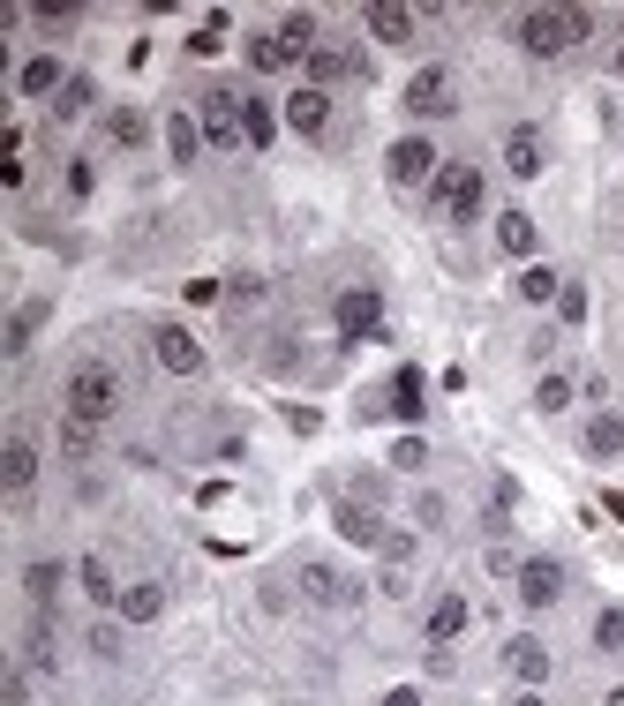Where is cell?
<instances>
[{
    "instance_id": "obj_6",
    "label": "cell",
    "mask_w": 624,
    "mask_h": 706,
    "mask_svg": "<svg viewBox=\"0 0 624 706\" xmlns=\"http://www.w3.org/2000/svg\"><path fill=\"white\" fill-rule=\"evenodd\" d=\"M407 113H415V121H444V113H452V76H444V68H421L415 84H407Z\"/></svg>"
},
{
    "instance_id": "obj_40",
    "label": "cell",
    "mask_w": 624,
    "mask_h": 706,
    "mask_svg": "<svg viewBox=\"0 0 624 706\" xmlns=\"http://www.w3.org/2000/svg\"><path fill=\"white\" fill-rule=\"evenodd\" d=\"M90 654H106V662H114V654H121V631H114V623H98V631H90Z\"/></svg>"
},
{
    "instance_id": "obj_36",
    "label": "cell",
    "mask_w": 624,
    "mask_h": 706,
    "mask_svg": "<svg viewBox=\"0 0 624 706\" xmlns=\"http://www.w3.org/2000/svg\"><path fill=\"white\" fill-rule=\"evenodd\" d=\"M271 135H279V113H271L263 98H249V143H256V151H263Z\"/></svg>"
},
{
    "instance_id": "obj_19",
    "label": "cell",
    "mask_w": 624,
    "mask_h": 706,
    "mask_svg": "<svg viewBox=\"0 0 624 706\" xmlns=\"http://www.w3.org/2000/svg\"><path fill=\"white\" fill-rule=\"evenodd\" d=\"M535 218H527V210H497V249L504 256H535Z\"/></svg>"
},
{
    "instance_id": "obj_29",
    "label": "cell",
    "mask_w": 624,
    "mask_h": 706,
    "mask_svg": "<svg viewBox=\"0 0 624 706\" xmlns=\"http://www.w3.org/2000/svg\"><path fill=\"white\" fill-rule=\"evenodd\" d=\"M166 151H173V166H196V121H189V113L166 121Z\"/></svg>"
},
{
    "instance_id": "obj_7",
    "label": "cell",
    "mask_w": 624,
    "mask_h": 706,
    "mask_svg": "<svg viewBox=\"0 0 624 706\" xmlns=\"http://www.w3.org/2000/svg\"><path fill=\"white\" fill-rule=\"evenodd\" d=\"M557 594H564V564H557V556H527V564H519V601H527V609H549Z\"/></svg>"
},
{
    "instance_id": "obj_20",
    "label": "cell",
    "mask_w": 624,
    "mask_h": 706,
    "mask_svg": "<svg viewBox=\"0 0 624 706\" xmlns=\"http://www.w3.org/2000/svg\"><path fill=\"white\" fill-rule=\"evenodd\" d=\"M459 631H466V601H459V594H437V609H429V647H452Z\"/></svg>"
},
{
    "instance_id": "obj_31",
    "label": "cell",
    "mask_w": 624,
    "mask_h": 706,
    "mask_svg": "<svg viewBox=\"0 0 624 706\" xmlns=\"http://www.w3.org/2000/svg\"><path fill=\"white\" fill-rule=\"evenodd\" d=\"M90 98H98V90H90V76H68V90L53 98V113H61V121H76V113H90Z\"/></svg>"
},
{
    "instance_id": "obj_22",
    "label": "cell",
    "mask_w": 624,
    "mask_h": 706,
    "mask_svg": "<svg viewBox=\"0 0 624 706\" xmlns=\"http://www.w3.org/2000/svg\"><path fill=\"white\" fill-rule=\"evenodd\" d=\"M624 452V421L617 414H594L587 421V458H617Z\"/></svg>"
},
{
    "instance_id": "obj_39",
    "label": "cell",
    "mask_w": 624,
    "mask_h": 706,
    "mask_svg": "<svg viewBox=\"0 0 624 706\" xmlns=\"http://www.w3.org/2000/svg\"><path fill=\"white\" fill-rule=\"evenodd\" d=\"M557 316H564V324H587V293L564 286V293H557Z\"/></svg>"
},
{
    "instance_id": "obj_21",
    "label": "cell",
    "mask_w": 624,
    "mask_h": 706,
    "mask_svg": "<svg viewBox=\"0 0 624 706\" xmlns=\"http://www.w3.org/2000/svg\"><path fill=\"white\" fill-rule=\"evenodd\" d=\"M332 519H338V534H346V541H362V548H376V541H384V526H376V511H369V503H354V497L338 503Z\"/></svg>"
},
{
    "instance_id": "obj_14",
    "label": "cell",
    "mask_w": 624,
    "mask_h": 706,
    "mask_svg": "<svg viewBox=\"0 0 624 706\" xmlns=\"http://www.w3.org/2000/svg\"><path fill=\"white\" fill-rule=\"evenodd\" d=\"M415 8H399V0H384V8H369V39L376 45H415Z\"/></svg>"
},
{
    "instance_id": "obj_41",
    "label": "cell",
    "mask_w": 624,
    "mask_h": 706,
    "mask_svg": "<svg viewBox=\"0 0 624 706\" xmlns=\"http://www.w3.org/2000/svg\"><path fill=\"white\" fill-rule=\"evenodd\" d=\"M0 699H8V706H23V699H31V676H23V669H8V684H0Z\"/></svg>"
},
{
    "instance_id": "obj_8",
    "label": "cell",
    "mask_w": 624,
    "mask_h": 706,
    "mask_svg": "<svg viewBox=\"0 0 624 706\" xmlns=\"http://www.w3.org/2000/svg\"><path fill=\"white\" fill-rule=\"evenodd\" d=\"M151 346H159V369H166V376H196V369H204V346L181 332V324H159Z\"/></svg>"
},
{
    "instance_id": "obj_5",
    "label": "cell",
    "mask_w": 624,
    "mask_h": 706,
    "mask_svg": "<svg viewBox=\"0 0 624 706\" xmlns=\"http://www.w3.org/2000/svg\"><path fill=\"white\" fill-rule=\"evenodd\" d=\"M384 173H391L399 188H421L429 173H444V159H437V151H429L421 135H407V143H391V159H384Z\"/></svg>"
},
{
    "instance_id": "obj_11",
    "label": "cell",
    "mask_w": 624,
    "mask_h": 706,
    "mask_svg": "<svg viewBox=\"0 0 624 706\" xmlns=\"http://www.w3.org/2000/svg\"><path fill=\"white\" fill-rule=\"evenodd\" d=\"M376 324H384V301H376L369 286H354V293H338V332L346 338H369Z\"/></svg>"
},
{
    "instance_id": "obj_27",
    "label": "cell",
    "mask_w": 624,
    "mask_h": 706,
    "mask_svg": "<svg viewBox=\"0 0 624 706\" xmlns=\"http://www.w3.org/2000/svg\"><path fill=\"white\" fill-rule=\"evenodd\" d=\"M249 68H256V76H279V68H293V53L279 45V31H263V39H249Z\"/></svg>"
},
{
    "instance_id": "obj_24",
    "label": "cell",
    "mask_w": 624,
    "mask_h": 706,
    "mask_svg": "<svg viewBox=\"0 0 624 706\" xmlns=\"http://www.w3.org/2000/svg\"><path fill=\"white\" fill-rule=\"evenodd\" d=\"M121 617L128 623H159V617H166V594H159V586H128V594H121Z\"/></svg>"
},
{
    "instance_id": "obj_37",
    "label": "cell",
    "mask_w": 624,
    "mask_h": 706,
    "mask_svg": "<svg viewBox=\"0 0 624 706\" xmlns=\"http://www.w3.org/2000/svg\"><path fill=\"white\" fill-rule=\"evenodd\" d=\"M391 466H407V474L429 466V444H421V436H399V444H391Z\"/></svg>"
},
{
    "instance_id": "obj_9",
    "label": "cell",
    "mask_w": 624,
    "mask_h": 706,
    "mask_svg": "<svg viewBox=\"0 0 624 706\" xmlns=\"http://www.w3.org/2000/svg\"><path fill=\"white\" fill-rule=\"evenodd\" d=\"M287 128H293V135H324V128H332V98H324L316 84H301L287 98Z\"/></svg>"
},
{
    "instance_id": "obj_23",
    "label": "cell",
    "mask_w": 624,
    "mask_h": 706,
    "mask_svg": "<svg viewBox=\"0 0 624 706\" xmlns=\"http://www.w3.org/2000/svg\"><path fill=\"white\" fill-rule=\"evenodd\" d=\"M45 324V301H23L15 316H8V354H31V338H39Z\"/></svg>"
},
{
    "instance_id": "obj_15",
    "label": "cell",
    "mask_w": 624,
    "mask_h": 706,
    "mask_svg": "<svg viewBox=\"0 0 624 706\" xmlns=\"http://www.w3.org/2000/svg\"><path fill=\"white\" fill-rule=\"evenodd\" d=\"M504 669L535 692V684H549V647H541V639H512V647H504Z\"/></svg>"
},
{
    "instance_id": "obj_35",
    "label": "cell",
    "mask_w": 624,
    "mask_h": 706,
    "mask_svg": "<svg viewBox=\"0 0 624 706\" xmlns=\"http://www.w3.org/2000/svg\"><path fill=\"white\" fill-rule=\"evenodd\" d=\"M106 135H114V143H121V151H136V143H143V135H151V128H143V113H114V121H106Z\"/></svg>"
},
{
    "instance_id": "obj_45",
    "label": "cell",
    "mask_w": 624,
    "mask_h": 706,
    "mask_svg": "<svg viewBox=\"0 0 624 706\" xmlns=\"http://www.w3.org/2000/svg\"><path fill=\"white\" fill-rule=\"evenodd\" d=\"M512 706H549V699H541V692H519V699H512Z\"/></svg>"
},
{
    "instance_id": "obj_1",
    "label": "cell",
    "mask_w": 624,
    "mask_h": 706,
    "mask_svg": "<svg viewBox=\"0 0 624 706\" xmlns=\"http://www.w3.org/2000/svg\"><path fill=\"white\" fill-rule=\"evenodd\" d=\"M61 406H68V421H114L121 414V376L106 369V361H84V369L68 376V391H61Z\"/></svg>"
},
{
    "instance_id": "obj_30",
    "label": "cell",
    "mask_w": 624,
    "mask_h": 706,
    "mask_svg": "<svg viewBox=\"0 0 624 706\" xmlns=\"http://www.w3.org/2000/svg\"><path fill=\"white\" fill-rule=\"evenodd\" d=\"M23 654H31V662H53V654H61V631H53V617H31V631H23Z\"/></svg>"
},
{
    "instance_id": "obj_2",
    "label": "cell",
    "mask_w": 624,
    "mask_h": 706,
    "mask_svg": "<svg viewBox=\"0 0 624 706\" xmlns=\"http://www.w3.org/2000/svg\"><path fill=\"white\" fill-rule=\"evenodd\" d=\"M429 196H437V210H444L452 226H474V218H482V166H459V159H452V166L437 173Z\"/></svg>"
},
{
    "instance_id": "obj_25",
    "label": "cell",
    "mask_w": 624,
    "mask_h": 706,
    "mask_svg": "<svg viewBox=\"0 0 624 706\" xmlns=\"http://www.w3.org/2000/svg\"><path fill=\"white\" fill-rule=\"evenodd\" d=\"M76 579H84L90 601H121V586H114V564H106V556H84V564H76Z\"/></svg>"
},
{
    "instance_id": "obj_38",
    "label": "cell",
    "mask_w": 624,
    "mask_h": 706,
    "mask_svg": "<svg viewBox=\"0 0 624 706\" xmlns=\"http://www.w3.org/2000/svg\"><path fill=\"white\" fill-rule=\"evenodd\" d=\"M61 452H68V458L90 452V421H61Z\"/></svg>"
},
{
    "instance_id": "obj_42",
    "label": "cell",
    "mask_w": 624,
    "mask_h": 706,
    "mask_svg": "<svg viewBox=\"0 0 624 706\" xmlns=\"http://www.w3.org/2000/svg\"><path fill=\"white\" fill-rule=\"evenodd\" d=\"M181 293H189L196 308H211V301H218V279H189V286H181Z\"/></svg>"
},
{
    "instance_id": "obj_28",
    "label": "cell",
    "mask_w": 624,
    "mask_h": 706,
    "mask_svg": "<svg viewBox=\"0 0 624 706\" xmlns=\"http://www.w3.org/2000/svg\"><path fill=\"white\" fill-rule=\"evenodd\" d=\"M557 293H564V279H557L549 263H527V271H519V301H557Z\"/></svg>"
},
{
    "instance_id": "obj_16",
    "label": "cell",
    "mask_w": 624,
    "mask_h": 706,
    "mask_svg": "<svg viewBox=\"0 0 624 706\" xmlns=\"http://www.w3.org/2000/svg\"><path fill=\"white\" fill-rule=\"evenodd\" d=\"M15 90H23V98H61L68 76H61V61H53V53H31V61H23V76H15Z\"/></svg>"
},
{
    "instance_id": "obj_44",
    "label": "cell",
    "mask_w": 624,
    "mask_h": 706,
    "mask_svg": "<svg viewBox=\"0 0 624 706\" xmlns=\"http://www.w3.org/2000/svg\"><path fill=\"white\" fill-rule=\"evenodd\" d=\"M602 511H610V519L624 526V489H610V497H602Z\"/></svg>"
},
{
    "instance_id": "obj_18",
    "label": "cell",
    "mask_w": 624,
    "mask_h": 706,
    "mask_svg": "<svg viewBox=\"0 0 624 706\" xmlns=\"http://www.w3.org/2000/svg\"><path fill=\"white\" fill-rule=\"evenodd\" d=\"M0 481H8V497H23V489H31V481H39V452H31V444H23V436H15V444H8V452H0Z\"/></svg>"
},
{
    "instance_id": "obj_26",
    "label": "cell",
    "mask_w": 624,
    "mask_h": 706,
    "mask_svg": "<svg viewBox=\"0 0 624 706\" xmlns=\"http://www.w3.org/2000/svg\"><path fill=\"white\" fill-rule=\"evenodd\" d=\"M279 45H287L293 61H309V53H316V15H301V8H293L287 23H279Z\"/></svg>"
},
{
    "instance_id": "obj_32",
    "label": "cell",
    "mask_w": 624,
    "mask_h": 706,
    "mask_svg": "<svg viewBox=\"0 0 624 706\" xmlns=\"http://www.w3.org/2000/svg\"><path fill=\"white\" fill-rule=\"evenodd\" d=\"M535 406H541V414H564V406H572V376H541Z\"/></svg>"
},
{
    "instance_id": "obj_13",
    "label": "cell",
    "mask_w": 624,
    "mask_h": 706,
    "mask_svg": "<svg viewBox=\"0 0 624 706\" xmlns=\"http://www.w3.org/2000/svg\"><path fill=\"white\" fill-rule=\"evenodd\" d=\"M541 159H549V151H541L535 128H512V135H504V173H512V181H535Z\"/></svg>"
},
{
    "instance_id": "obj_34",
    "label": "cell",
    "mask_w": 624,
    "mask_h": 706,
    "mask_svg": "<svg viewBox=\"0 0 624 706\" xmlns=\"http://www.w3.org/2000/svg\"><path fill=\"white\" fill-rule=\"evenodd\" d=\"M594 647H602V654H624V609H602V617H594Z\"/></svg>"
},
{
    "instance_id": "obj_4",
    "label": "cell",
    "mask_w": 624,
    "mask_h": 706,
    "mask_svg": "<svg viewBox=\"0 0 624 706\" xmlns=\"http://www.w3.org/2000/svg\"><path fill=\"white\" fill-rule=\"evenodd\" d=\"M519 45H527L535 61H557L564 45H580V39H572V23H564V8H527V15H519Z\"/></svg>"
},
{
    "instance_id": "obj_33",
    "label": "cell",
    "mask_w": 624,
    "mask_h": 706,
    "mask_svg": "<svg viewBox=\"0 0 624 706\" xmlns=\"http://www.w3.org/2000/svg\"><path fill=\"white\" fill-rule=\"evenodd\" d=\"M23 594H31V601H53V594H61V564H31V572H23Z\"/></svg>"
},
{
    "instance_id": "obj_47",
    "label": "cell",
    "mask_w": 624,
    "mask_h": 706,
    "mask_svg": "<svg viewBox=\"0 0 624 706\" xmlns=\"http://www.w3.org/2000/svg\"><path fill=\"white\" fill-rule=\"evenodd\" d=\"M617 68H624V39H617Z\"/></svg>"
},
{
    "instance_id": "obj_3",
    "label": "cell",
    "mask_w": 624,
    "mask_h": 706,
    "mask_svg": "<svg viewBox=\"0 0 624 706\" xmlns=\"http://www.w3.org/2000/svg\"><path fill=\"white\" fill-rule=\"evenodd\" d=\"M204 135L218 143V151H234V143H249V98L234 84L204 90Z\"/></svg>"
},
{
    "instance_id": "obj_46",
    "label": "cell",
    "mask_w": 624,
    "mask_h": 706,
    "mask_svg": "<svg viewBox=\"0 0 624 706\" xmlns=\"http://www.w3.org/2000/svg\"><path fill=\"white\" fill-rule=\"evenodd\" d=\"M602 706H624V684H617V692H610V699H602Z\"/></svg>"
},
{
    "instance_id": "obj_17",
    "label": "cell",
    "mask_w": 624,
    "mask_h": 706,
    "mask_svg": "<svg viewBox=\"0 0 624 706\" xmlns=\"http://www.w3.org/2000/svg\"><path fill=\"white\" fill-rule=\"evenodd\" d=\"M301 586H309V601H324V609H346V601H354L346 572H332V564H309V572H301Z\"/></svg>"
},
{
    "instance_id": "obj_10",
    "label": "cell",
    "mask_w": 624,
    "mask_h": 706,
    "mask_svg": "<svg viewBox=\"0 0 624 706\" xmlns=\"http://www.w3.org/2000/svg\"><path fill=\"white\" fill-rule=\"evenodd\" d=\"M421 399H429V383H421V369H399V376H391V391L376 399L369 414H399V421H421Z\"/></svg>"
},
{
    "instance_id": "obj_43",
    "label": "cell",
    "mask_w": 624,
    "mask_h": 706,
    "mask_svg": "<svg viewBox=\"0 0 624 706\" xmlns=\"http://www.w3.org/2000/svg\"><path fill=\"white\" fill-rule=\"evenodd\" d=\"M376 706H421V692H415V684H399V692H384Z\"/></svg>"
},
{
    "instance_id": "obj_12",
    "label": "cell",
    "mask_w": 624,
    "mask_h": 706,
    "mask_svg": "<svg viewBox=\"0 0 624 706\" xmlns=\"http://www.w3.org/2000/svg\"><path fill=\"white\" fill-rule=\"evenodd\" d=\"M301 68H309V84H316V90H324V84H346V76H369V61H362V53H332V45H316Z\"/></svg>"
}]
</instances>
